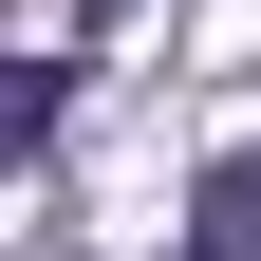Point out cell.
<instances>
[{
	"mask_svg": "<svg viewBox=\"0 0 261 261\" xmlns=\"http://www.w3.org/2000/svg\"><path fill=\"white\" fill-rule=\"evenodd\" d=\"M56 112H75V75H56V56H0V168H19Z\"/></svg>",
	"mask_w": 261,
	"mask_h": 261,
	"instance_id": "cell-2",
	"label": "cell"
},
{
	"mask_svg": "<svg viewBox=\"0 0 261 261\" xmlns=\"http://www.w3.org/2000/svg\"><path fill=\"white\" fill-rule=\"evenodd\" d=\"M187 261H261V149H224L205 205H187Z\"/></svg>",
	"mask_w": 261,
	"mask_h": 261,
	"instance_id": "cell-1",
	"label": "cell"
},
{
	"mask_svg": "<svg viewBox=\"0 0 261 261\" xmlns=\"http://www.w3.org/2000/svg\"><path fill=\"white\" fill-rule=\"evenodd\" d=\"M75 19H130V0H75Z\"/></svg>",
	"mask_w": 261,
	"mask_h": 261,
	"instance_id": "cell-3",
	"label": "cell"
}]
</instances>
